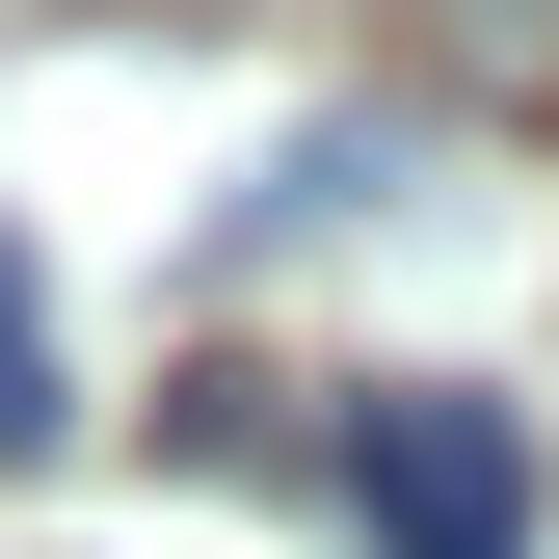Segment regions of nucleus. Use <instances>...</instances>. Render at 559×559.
Here are the masks:
<instances>
[{
	"label": "nucleus",
	"instance_id": "obj_3",
	"mask_svg": "<svg viewBox=\"0 0 559 559\" xmlns=\"http://www.w3.org/2000/svg\"><path fill=\"white\" fill-rule=\"evenodd\" d=\"M0 453H53V266L0 240Z\"/></svg>",
	"mask_w": 559,
	"mask_h": 559
},
{
	"label": "nucleus",
	"instance_id": "obj_2",
	"mask_svg": "<svg viewBox=\"0 0 559 559\" xmlns=\"http://www.w3.org/2000/svg\"><path fill=\"white\" fill-rule=\"evenodd\" d=\"M427 53H453L479 107H559V0H427Z\"/></svg>",
	"mask_w": 559,
	"mask_h": 559
},
{
	"label": "nucleus",
	"instance_id": "obj_1",
	"mask_svg": "<svg viewBox=\"0 0 559 559\" xmlns=\"http://www.w3.org/2000/svg\"><path fill=\"white\" fill-rule=\"evenodd\" d=\"M320 453H346V507H373V559H533V427H507V400L373 373Z\"/></svg>",
	"mask_w": 559,
	"mask_h": 559
}]
</instances>
